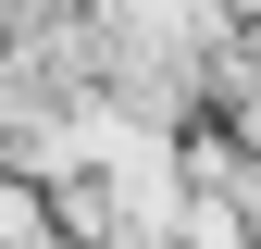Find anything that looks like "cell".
<instances>
[{
  "label": "cell",
  "instance_id": "cell-1",
  "mask_svg": "<svg viewBox=\"0 0 261 249\" xmlns=\"http://www.w3.org/2000/svg\"><path fill=\"white\" fill-rule=\"evenodd\" d=\"M237 13H249V25H261V0H237Z\"/></svg>",
  "mask_w": 261,
  "mask_h": 249
}]
</instances>
